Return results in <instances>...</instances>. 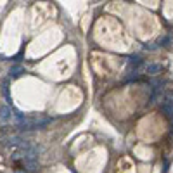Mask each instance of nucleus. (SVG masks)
Returning <instances> with one entry per match:
<instances>
[{
	"label": "nucleus",
	"instance_id": "f257e3e1",
	"mask_svg": "<svg viewBox=\"0 0 173 173\" xmlns=\"http://www.w3.org/2000/svg\"><path fill=\"white\" fill-rule=\"evenodd\" d=\"M7 119H11V107L4 106V107L0 109V121L4 123V121H7Z\"/></svg>",
	"mask_w": 173,
	"mask_h": 173
},
{
	"label": "nucleus",
	"instance_id": "f03ea898",
	"mask_svg": "<svg viewBox=\"0 0 173 173\" xmlns=\"http://www.w3.org/2000/svg\"><path fill=\"white\" fill-rule=\"evenodd\" d=\"M159 69H161V68L154 64V66H149V69H147V71H151V73H156V71H159Z\"/></svg>",
	"mask_w": 173,
	"mask_h": 173
}]
</instances>
